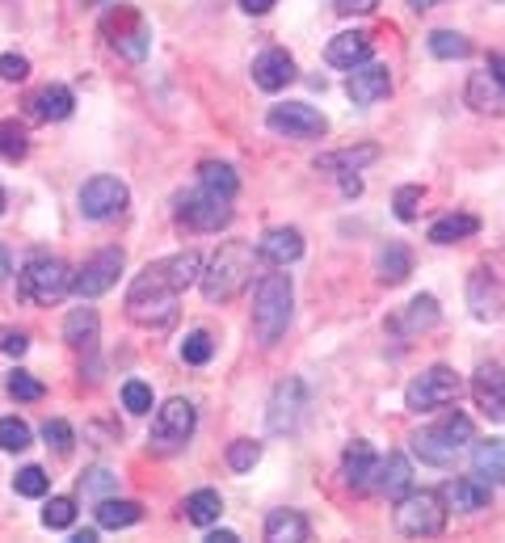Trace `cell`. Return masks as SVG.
<instances>
[{"label":"cell","mask_w":505,"mask_h":543,"mask_svg":"<svg viewBox=\"0 0 505 543\" xmlns=\"http://www.w3.org/2000/svg\"><path fill=\"white\" fill-rule=\"evenodd\" d=\"M30 76V59L26 55H0V80H26Z\"/></svg>","instance_id":"cell-50"},{"label":"cell","mask_w":505,"mask_h":543,"mask_svg":"<svg viewBox=\"0 0 505 543\" xmlns=\"http://www.w3.org/2000/svg\"><path fill=\"white\" fill-rule=\"evenodd\" d=\"M72 522H76V501L72 497H51V506H43V527L68 531Z\"/></svg>","instance_id":"cell-44"},{"label":"cell","mask_w":505,"mask_h":543,"mask_svg":"<svg viewBox=\"0 0 505 543\" xmlns=\"http://www.w3.org/2000/svg\"><path fill=\"white\" fill-rule=\"evenodd\" d=\"M438 497L447 501V510L476 514V510H484V506L493 501V485H484L480 476H455V480H447V485H442Z\"/></svg>","instance_id":"cell-18"},{"label":"cell","mask_w":505,"mask_h":543,"mask_svg":"<svg viewBox=\"0 0 505 543\" xmlns=\"http://www.w3.org/2000/svg\"><path fill=\"white\" fill-rule=\"evenodd\" d=\"M253 80H257V89H266V93L287 89L291 80H295V59H291V51H282V47L261 51V55L253 59Z\"/></svg>","instance_id":"cell-20"},{"label":"cell","mask_w":505,"mask_h":543,"mask_svg":"<svg viewBox=\"0 0 505 543\" xmlns=\"http://www.w3.org/2000/svg\"><path fill=\"white\" fill-rule=\"evenodd\" d=\"M30 152V135L22 123H0V160H9V165H17V160H26Z\"/></svg>","instance_id":"cell-36"},{"label":"cell","mask_w":505,"mask_h":543,"mask_svg":"<svg viewBox=\"0 0 505 543\" xmlns=\"http://www.w3.org/2000/svg\"><path fill=\"white\" fill-rule=\"evenodd\" d=\"M413 9H434V5H442V0H409Z\"/></svg>","instance_id":"cell-58"},{"label":"cell","mask_w":505,"mask_h":543,"mask_svg":"<svg viewBox=\"0 0 505 543\" xmlns=\"http://www.w3.org/2000/svg\"><path fill=\"white\" fill-rule=\"evenodd\" d=\"M165 270H169V278H173V287L186 291L190 283H198V278H202V257H198L194 249H181V253L165 257Z\"/></svg>","instance_id":"cell-35"},{"label":"cell","mask_w":505,"mask_h":543,"mask_svg":"<svg viewBox=\"0 0 505 543\" xmlns=\"http://www.w3.org/2000/svg\"><path fill=\"white\" fill-rule=\"evenodd\" d=\"M177 287L165 270V261H156L144 274L131 283L127 291V316L135 320L139 329H169L177 320Z\"/></svg>","instance_id":"cell-2"},{"label":"cell","mask_w":505,"mask_h":543,"mask_svg":"<svg viewBox=\"0 0 505 543\" xmlns=\"http://www.w3.org/2000/svg\"><path fill=\"white\" fill-rule=\"evenodd\" d=\"M421 203H426V190L421 186H400L392 194V211H396L400 224H413V219L421 215Z\"/></svg>","instance_id":"cell-40"},{"label":"cell","mask_w":505,"mask_h":543,"mask_svg":"<svg viewBox=\"0 0 505 543\" xmlns=\"http://www.w3.org/2000/svg\"><path fill=\"white\" fill-rule=\"evenodd\" d=\"M219 514H224V497L215 489H198L186 497V522H194V527H211V522H219Z\"/></svg>","instance_id":"cell-33"},{"label":"cell","mask_w":505,"mask_h":543,"mask_svg":"<svg viewBox=\"0 0 505 543\" xmlns=\"http://www.w3.org/2000/svg\"><path fill=\"white\" fill-rule=\"evenodd\" d=\"M291 312H295V287L291 278L278 270H266L253 283V333L261 346H278L291 329Z\"/></svg>","instance_id":"cell-1"},{"label":"cell","mask_w":505,"mask_h":543,"mask_svg":"<svg viewBox=\"0 0 505 543\" xmlns=\"http://www.w3.org/2000/svg\"><path fill=\"white\" fill-rule=\"evenodd\" d=\"M194 426H198L194 400L173 396V400H165V405L156 409V417H152V442H156L160 451H177V447H186V442H190Z\"/></svg>","instance_id":"cell-10"},{"label":"cell","mask_w":505,"mask_h":543,"mask_svg":"<svg viewBox=\"0 0 505 543\" xmlns=\"http://www.w3.org/2000/svg\"><path fill=\"white\" fill-rule=\"evenodd\" d=\"M76 110L72 102V89L68 85H43L30 97V114L43 118V123H64V118Z\"/></svg>","instance_id":"cell-24"},{"label":"cell","mask_w":505,"mask_h":543,"mask_svg":"<svg viewBox=\"0 0 505 543\" xmlns=\"http://www.w3.org/2000/svg\"><path fill=\"white\" fill-rule=\"evenodd\" d=\"M341 190H346L350 198H358V194H362V181H358V173H346V177H341Z\"/></svg>","instance_id":"cell-54"},{"label":"cell","mask_w":505,"mask_h":543,"mask_svg":"<svg viewBox=\"0 0 505 543\" xmlns=\"http://www.w3.org/2000/svg\"><path fill=\"white\" fill-rule=\"evenodd\" d=\"M177 219L194 232H219L232 224V198L228 194H215L207 186H198L190 194H177Z\"/></svg>","instance_id":"cell-8"},{"label":"cell","mask_w":505,"mask_h":543,"mask_svg":"<svg viewBox=\"0 0 505 543\" xmlns=\"http://www.w3.org/2000/svg\"><path fill=\"white\" fill-rule=\"evenodd\" d=\"M308 535H312V527H308V518H303L299 510H274L266 518V539L270 543H303Z\"/></svg>","instance_id":"cell-30"},{"label":"cell","mask_w":505,"mask_h":543,"mask_svg":"<svg viewBox=\"0 0 505 543\" xmlns=\"http://www.w3.org/2000/svg\"><path fill=\"white\" fill-rule=\"evenodd\" d=\"M266 127L274 135H287V139H320L329 131L325 114L312 110L308 102H278L270 114H266Z\"/></svg>","instance_id":"cell-14"},{"label":"cell","mask_w":505,"mask_h":543,"mask_svg":"<svg viewBox=\"0 0 505 543\" xmlns=\"http://www.w3.org/2000/svg\"><path fill=\"white\" fill-rule=\"evenodd\" d=\"M9 211V194H5V186H0V215Z\"/></svg>","instance_id":"cell-59"},{"label":"cell","mask_w":505,"mask_h":543,"mask_svg":"<svg viewBox=\"0 0 505 543\" xmlns=\"http://www.w3.org/2000/svg\"><path fill=\"white\" fill-rule=\"evenodd\" d=\"M127 203H131V190H127L118 177H110V173L89 177L85 186H80V215L97 219V224H106V219L123 215Z\"/></svg>","instance_id":"cell-11"},{"label":"cell","mask_w":505,"mask_h":543,"mask_svg":"<svg viewBox=\"0 0 505 543\" xmlns=\"http://www.w3.org/2000/svg\"><path fill=\"white\" fill-rule=\"evenodd\" d=\"M476 232H480L476 215H442L438 224L430 228V240H434V245H459V240H468Z\"/></svg>","instance_id":"cell-32"},{"label":"cell","mask_w":505,"mask_h":543,"mask_svg":"<svg viewBox=\"0 0 505 543\" xmlns=\"http://www.w3.org/2000/svg\"><path fill=\"white\" fill-rule=\"evenodd\" d=\"M207 543H240L236 531H207Z\"/></svg>","instance_id":"cell-55"},{"label":"cell","mask_w":505,"mask_h":543,"mask_svg":"<svg viewBox=\"0 0 505 543\" xmlns=\"http://www.w3.org/2000/svg\"><path fill=\"white\" fill-rule=\"evenodd\" d=\"M379 0H337V13L341 17H362V13H375Z\"/></svg>","instance_id":"cell-51"},{"label":"cell","mask_w":505,"mask_h":543,"mask_svg":"<svg viewBox=\"0 0 505 543\" xmlns=\"http://www.w3.org/2000/svg\"><path fill=\"white\" fill-rule=\"evenodd\" d=\"M30 350V337L22 333V329H13V325H5L0 329V354H9V358H22Z\"/></svg>","instance_id":"cell-49"},{"label":"cell","mask_w":505,"mask_h":543,"mask_svg":"<svg viewBox=\"0 0 505 543\" xmlns=\"http://www.w3.org/2000/svg\"><path fill=\"white\" fill-rule=\"evenodd\" d=\"M375 485H379V493L388 497V501H400L404 493L413 489V468H409V459H404L400 451H392V455H388V459H383V464H379Z\"/></svg>","instance_id":"cell-27"},{"label":"cell","mask_w":505,"mask_h":543,"mask_svg":"<svg viewBox=\"0 0 505 543\" xmlns=\"http://www.w3.org/2000/svg\"><path fill=\"white\" fill-rule=\"evenodd\" d=\"M468 106L476 114H501L505 110V89L497 85V76L489 68L472 72V80H468Z\"/></svg>","instance_id":"cell-26"},{"label":"cell","mask_w":505,"mask_h":543,"mask_svg":"<svg viewBox=\"0 0 505 543\" xmlns=\"http://www.w3.org/2000/svg\"><path fill=\"white\" fill-rule=\"evenodd\" d=\"M72 274L76 270L64 257L38 253L22 266V274H17V295L30 299V304H59V299L72 291Z\"/></svg>","instance_id":"cell-5"},{"label":"cell","mask_w":505,"mask_h":543,"mask_svg":"<svg viewBox=\"0 0 505 543\" xmlns=\"http://www.w3.org/2000/svg\"><path fill=\"white\" fill-rule=\"evenodd\" d=\"M476 438L472 430V417L463 413H447L438 421V426H426L413 434V451L421 455V464H434V468H451L455 455L468 447V442Z\"/></svg>","instance_id":"cell-4"},{"label":"cell","mask_w":505,"mask_h":543,"mask_svg":"<svg viewBox=\"0 0 505 543\" xmlns=\"http://www.w3.org/2000/svg\"><path fill=\"white\" fill-rule=\"evenodd\" d=\"M123 405H127V413H135V417H144V413H152V388L144 384V379H127L123 384Z\"/></svg>","instance_id":"cell-46"},{"label":"cell","mask_w":505,"mask_h":543,"mask_svg":"<svg viewBox=\"0 0 505 543\" xmlns=\"http://www.w3.org/2000/svg\"><path fill=\"white\" fill-rule=\"evenodd\" d=\"M371 51H375L371 34H367V30H350V34L329 38V47H325V64H329V68H341V72H354L358 64H367Z\"/></svg>","instance_id":"cell-17"},{"label":"cell","mask_w":505,"mask_h":543,"mask_svg":"<svg viewBox=\"0 0 505 543\" xmlns=\"http://www.w3.org/2000/svg\"><path fill=\"white\" fill-rule=\"evenodd\" d=\"M379 160V144H358V148H337V152H325V156H316V165L320 173H337V177H346V173H358V169H367Z\"/></svg>","instance_id":"cell-22"},{"label":"cell","mask_w":505,"mask_h":543,"mask_svg":"<svg viewBox=\"0 0 505 543\" xmlns=\"http://www.w3.org/2000/svg\"><path fill=\"white\" fill-rule=\"evenodd\" d=\"M198 186H207V190H215V194L236 198L240 177H236L232 165H224V160H202V165H198Z\"/></svg>","instance_id":"cell-34"},{"label":"cell","mask_w":505,"mask_h":543,"mask_svg":"<svg viewBox=\"0 0 505 543\" xmlns=\"http://www.w3.org/2000/svg\"><path fill=\"white\" fill-rule=\"evenodd\" d=\"M472 396L484 417L505 426V367L501 362H480L472 375Z\"/></svg>","instance_id":"cell-15"},{"label":"cell","mask_w":505,"mask_h":543,"mask_svg":"<svg viewBox=\"0 0 505 543\" xmlns=\"http://www.w3.org/2000/svg\"><path fill=\"white\" fill-rule=\"evenodd\" d=\"M392 93V76H388V68L383 64H358L350 76H346V97L350 102H358V106H375V102H383V97Z\"/></svg>","instance_id":"cell-16"},{"label":"cell","mask_w":505,"mask_h":543,"mask_svg":"<svg viewBox=\"0 0 505 543\" xmlns=\"http://www.w3.org/2000/svg\"><path fill=\"white\" fill-rule=\"evenodd\" d=\"M9 270H13V253H9L5 245H0V283L9 278Z\"/></svg>","instance_id":"cell-56"},{"label":"cell","mask_w":505,"mask_h":543,"mask_svg":"<svg viewBox=\"0 0 505 543\" xmlns=\"http://www.w3.org/2000/svg\"><path fill=\"white\" fill-rule=\"evenodd\" d=\"M257 257H266L270 266H291V261L303 257V236L299 228H274L261 236V245H257Z\"/></svg>","instance_id":"cell-23"},{"label":"cell","mask_w":505,"mask_h":543,"mask_svg":"<svg viewBox=\"0 0 505 543\" xmlns=\"http://www.w3.org/2000/svg\"><path fill=\"white\" fill-rule=\"evenodd\" d=\"M72 543H97V531H89V527H85V531H76V535H72Z\"/></svg>","instance_id":"cell-57"},{"label":"cell","mask_w":505,"mask_h":543,"mask_svg":"<svg viewBox=\"0 0 505 543\" xmlns=\"http://www.w3.org/2000/svg\"><path fill=\"white\" fill-rule=\"evenodd\" d=\"M34 442V434H30V426L22 417H0V451H26Z\"/></svg>","instance_id":"cell-39"},{"label":"cell","mask_w":505,"mask_h":543,"mask_svg":"<svg viewBox=\"0 0 505 543\" xmlns=\"http://www.w3.org/2000/svg\"><path fill=\"white\" fill-rule=\"evenodd\" d=\"M43 442H47L55 455H68L76 447V434H72V426H68L64 417H47L43 421Z\"/></svg>","instance_id":"cell-42"},{"label":"cell","mask_w":505,"mask_h":543,"mask_svg":"<svg viewBox=\"0 0 505 543\" xmlns=\"http://www.w3.org/2000/svg\"><path fill=\"white\" fill-rule=\"evenodd\" d=\"M123 266H127V257H123V249H97L85 266H80L76 274H72V295H80V299H97V295H106L114 283H118V274H123Z\"/></svg>","instance_id":"cell-12"},{"label":"cell","mask_w":505,"mask_h":543,"mask_svg":"<svg viewBox=\"0 0 505 543\" xmlns=\"http://www.w3.org/2000/svg\"><path fill=\"white\" fill-rule=\"evenodd\" d=\"M253 266H257V253H253V245H245V240H228V245H219L207 266H202V278H198L207 304H228V299H236L249 287Z\"/></svg>","instance_id":"cell-3"},{"label":"cell","mask_w":505,"mask_h":543,"mask_svg":"<svg viewBox=\"0 0 505 543\" xmlns=\"http://www.w3.org/2000/svg\"><path fill=\"white\" fill-rule=\"evenodd\" d=\"M97 333H101V316L93 308H72L64 316V341L72 350H93L97 346Z\"/></svg>","instance_id":"cell-28"},{"label":"cell","mask_w":505,"mask_h":543,"mask_svg":"<svg viewBox=\"0 0 505 543\" xmlns=\"http://www.w3.org/2000/svg\"><path fill=\"white\" fill-rule=\"evenodd\" d=\"M379 476V455L371 451V442H350L346 455H341V480L354 493H367Z\"/></svg>","instance_id":"cell-19"},{"label":"cell","mask_w":505,"mask_h":543,"mask_svg":"<svg viewBox=\"0 0 505 543\" xmlns=\"http://www.w3.org/2000/svg\"><path fill=\"white\" fill-rule=\"evenodd\" d=\"M93 510H97V527H106V531L135 527V522L144 518V510H139L135 501H127V497H101Z\"/></svg>","instance_id":"cell-29"},{"label":"cell","mask_w":505,"mask_h":543,"mask_svg":"<svg viewBox=\"0 0 505 543\" xmlns=\"http://www.w3.org/2000/svg\"><path fill=\"white\" fill-rule=\"evenodd\" d=\"M489 72L497 76V85L505 89V51H493V55H489Z\"/></svg>","instance_id":"cell-52"},{"label":"cell","mask_w":505,"mask_h":543,"mask_svg":"<svg viewBox=\"0 0 505 543\" xmlns=\"http://www.w3.org/2000/svg\"><path fill=\"white\" fill-rule=\"evenodd\" d=\"M13 489L22 493V497H43V493L51 489V472H43L38 464H26L22 472L13 476Z\"/></svg>","instance_id":"cell-43"},{"label":"cell","mask_w":505,"mask_h":543,"mask_svg":"<svg viewBox=\"0 0 505 543\" xmlns=\"http://www.w3.org/2000/svg\"><path fill=\"white\" fill-rule=\"evenodd\" d=\"M472 472L484 485H505V438H484L472 447Z\"/></svg>","instance_id":"cell-25"},{"label":"cell","mask_w":505,"mask_h":543,"mask_svg":"<svg viewBox=\"0 0 505 543\" xmlns=\"http://www.w3.org/2000/svg\"><path fill=\"white\" fill-rule=\"evenodd\" d=\"M459 392H463V379L451 367H430L404 388V405H409V413H438L455 405Z\"/></svg>","instance_id":"cell-7"},{"label":"cell","mask_w":505,"mask_h":543,"mask_svg":"<svg viewBox=\"0 0 505 543\" xmlns=\"http://www.w3.org/2000/svg\"><path fill=\"white\" fill-rule=\"evenodd\" d=\"M43 384H38L34 375H26V371H13L9 375V396L13 400H22V405H34V400H43Z\"/></svg>","instance_id":"cell-47"},{"label":"cell","mask_w":505,"mask_h":543,"mask_svg":"<svg viewBox=\"0 0 505 543\" xmlns=\"http://www.w3.org/2000/svg\"><path fill=\"white\" fill-rule=\"evenodd\" d=\"M413 274V253L404 249V245H388L379 253V261H375V278L383 287H400L404 278Z\"/></svg>","instance_id":"cell-31"},{"label":"cell","mask_w":505,"mask_h":543,"mask_svg":"<svg viewBox=\"0 0 505 543\" xmlns=\"http://www.w3.org/2000/svg\"><path fill=\"white\" fill-rule=\"evenodd\" d=\"M261 464V442L257 438H236L228 447V468L232 472H253Z\"/></svg>","instance_id":"cell-41"},{"label":"cell","mask_w":505,"mask_h":543,"mask_svg":"<svg viewBox=\"0 0 505 543\" xmlns=\"http://www.w3.org/2000/svg\"><path fill=\"white\" fill-rule=\"evenodd\" d=\"M211 354H215V341H211V333H202V329L181 341V358H186L190 367H207Z\"/></svg>","instance_id":"cell-45"},{"label":"cell","mask_w":505,"mask_h":543,"mask_svg":"<svg viewBox=\"0 0 505 543\" xmlns=\"http://www.w3.org/2000/svg\"><path fill=\"white\" fill-rule=\"evenodd\" d=\"M80 5H101V0H80Z\"/></svg>","instance_id":"cell-60"},{"label":"cell","mask_w":505,"mask_h":543,"mask_svg":"<svg viewBox=\"0 0 505 543\" xmlns=\"http://www.w3.org/2000/svg\"><path fill=\"white\" fill-rule=\"evenodd\" d=\"M400 325L409 329V333L438 325V304H434V295H417L413 304H409V312H404V320H400Z\"/></svg>","instance_id":"cell-38"},{"label":"cell","mask_w":505,"mask_h":543,"mask_svg":"<svg viewBox=\"0 0 505 543\" xmlns=\"http://www.w3.org/2000/svg\"><path fill=\"white\" fill-rule=\"evenodd\" d=\"M240 9L253 13V17H261V13H270V9H274V0H240Z\"/></svg>","instance_id":"cell-53"},{"label":"cell","mask_w":505,"mask_h":543,"mask_svg":"<svg viewBox=\"0 0 505 543\" xmlns=\"http://www.w3.org/2000/svg\"><path fill=\"white\" fill-rule=\"evenodd\" d=\"M114 485H118V480H114V472H106V468H93V472L80 476V493H85V497H101V493H110Z\"/></svg>","instance_id":"cell-48"},{"label":"cell","mask_w":505,"mask_h":543,"mask_svg":"<svg viewBox=\"0 0 505 543\" xmlns=\"http://www.w3.org/2000/svg\"><path fill=\"white\" fill-rule=\"evenodd\" d=\"M101 34L110 38V47H118V55H127L131 64H144L152 30L144 26V17H139L131 5H118V9H110L106 17H101Z\"/></svg>","instance_id":"cell-9"},{"label":"cell","mask_w":505,"mask_h":543,"mask_svg":"<svg viewBox=\"0 0 505 543\" xmlns=\"http://www.w3.org/2000/svg\"><path fill=\"white\" fill-rule=\"evenodd\" d=\"M430 51H434V59H468L472 43L463 34H455V30H434L430 34Z\"/></svg>","instance_id":"cell-37"},{"label":"cell","mask_w":505,"mask_h":543,"mask_svg":"<svg viewBox=\"0 0 505 543\" xmlns=\"http://www.w3.org/2000/svg\"><path fill=\"white\" fill-rule=\"evenodd\" d=\"M447 501L438 493H404L396 501V531L409 535V539H430V535H442L447 531Z\"/></svg>","instance_id":"cell-6"},{"label":"cell","mask_w":505,"mask_h":543,"mask_svg":"<svg viewBox=\"0 0 505 543\" xmlns=\"http://www.w3.org/2000/svg\"><path fill=\"white\" fill-rule=\"evenodd\" d=\"M468 308H472L476 320H497L505 312V295L497 287V278L484 270V266L468 278Z\"/></svg>","instance_id":"cell-21"},{"label":"cell","mask_w":505,"mask_h":543,"mask_svg":"<svg viewBox=\"0 0 505 543\" xmlns=\"http://www.w3.org/2000/svg\"><path fill=\"white\" fill-rule=\"evenodd\" d=\"M303 413H308V384L303 379H282L270 396V413H266V426L270 434H295Z\"/></svg>","instance_id":"cell-13"}]
</instances>
